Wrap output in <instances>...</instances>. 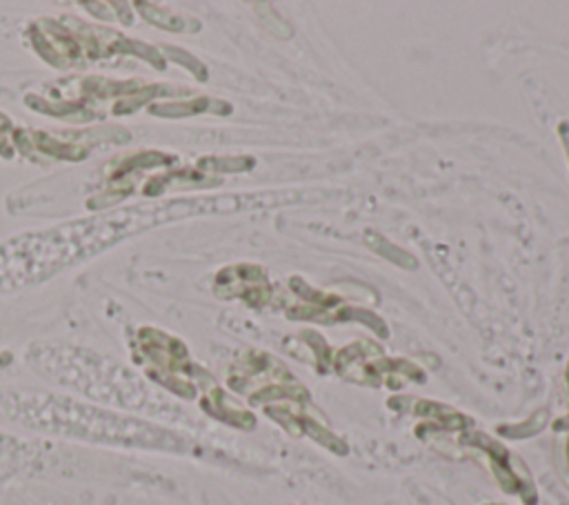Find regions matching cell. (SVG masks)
I'll return each mask as SVG.
<instances>
[{
	"label": "cell",
	"instance_id": "3",
	"mask_svg": "<svg viewBox=\"0 0 569 505\" xmlns=\"http://www.w3.org/2000/svg\"><path fill=\"white\" fill-rule=\"evenodd\" d=\"M24 360L42 378L69 387L96 403L140 414L162 412L142 376L96 349L69 343H31L24 351Z\"/></svg>",
	"mask_w": 569,
	"mask_h": 505
},
{
	"label": "cell",
	"instance_id": "6",
	"mask_svg": "<svg viewBox=\"0 0 569 505\" xmlns=\"http://www.w3.org/2000/svg\"><path fill=\"white\" fill-rule=\"evenodd\" d=\"M365 240H367V245L376 251V254H380L385 260H389V263H393V265H398V267H405V269H416V258L411 256V254H407V251H402L400 247H396L393 242H389L387 238H382L380 234H376V231H367L365 234Z\"/></svg>",
	"mask_w": 569,
	"mask_h": 505
},
{
	"label": "cell",
	"instance_id": "7",
	"mask_svg": "<svg viewBox=\"0 0 569 505\" xmlns=\"http://www.w3.org/2000/svg\"><path fill=\"white\" fill-rule=\"evenodd\" d=\"M560 138H562V142H565V149H567V156H569V125H562L560 127Z\"/></svg>",
	"mask_w": 569,
	"mask_h": 505
},
{
	"label": "cell",
	"instance_id": "8",
	"mask_svg": "<svg viewBox=\"0 0 569 505\" xmlns=\"http://www.w3.org/2000/svg\"><path fill=\"white\" fill-rule=\"evenodd\" d=\"M9 360H11V354H7V351H4V354H0V369H2Z\"/></svg>",
	"mask_w": 569,
	"mask_h": 505
},
{
	"label": "cell",
	"instance_id": "1",
	"mask_svg": "<svg viewBox=\"0 0 569 505\" xmlns=\"http://www.w3.org/2000/svg\"><path fill=\"white\" fill-rule=\"evenodd\" d=\"M242 202L244 198L238 196L140 202L7 238L0 242V291L9 294L42 283L158 225L198 214L233 211Z\"/></svg>",
	"mask_w": 569,
	"mask_h": 505
},
{
	"label": "cell",
	"instance_id": "2",
	"mask_svg": "<svg viewBox=\"0 0 569 505\" xmlns=\"http://www.w3.org/2000/svg\"><path fill=\"white\" fill-rule=\"evenodd\" d=\"M0 412L29 429L96 445L147 452H176L182 447L173 432L151 420L98 407L93 403H82L62 394L2 389Z\"/></svg>",
	"mask_w": 569,
	"mask_h": 505
},
{
	"label": "cell",
	"instance_id": "4",
	"mask_svg": "<svg viewBox=\"0 0 569 505\" xmlns=\"http://www.w3.org/2000/svg\"><path fill=\"white\" fill-rule=\"evenodd\" d=\"M213 289L220 298H238L251 307H264L273 294L264 269L249 263L231 265L218 271Z\"/></svg>",
	"mask_w": 569,
	"mask_h": 505
},
{
	"label": "cell",
	"instance_id": "5",
	"mask_svg": "<svg viewBox=\"0 0 569 505\" xmlns=\"http://www.w3.org/2000/svg\"><path fill=\"white\" fill-rule=\"evenodd\" d=\"M51 454L53 447L42 440H29L0 432V483L16 476L42 472Z\"/></svg>",
	"mask_w": 569,
	"mask_h": 505
}]
</instances>
